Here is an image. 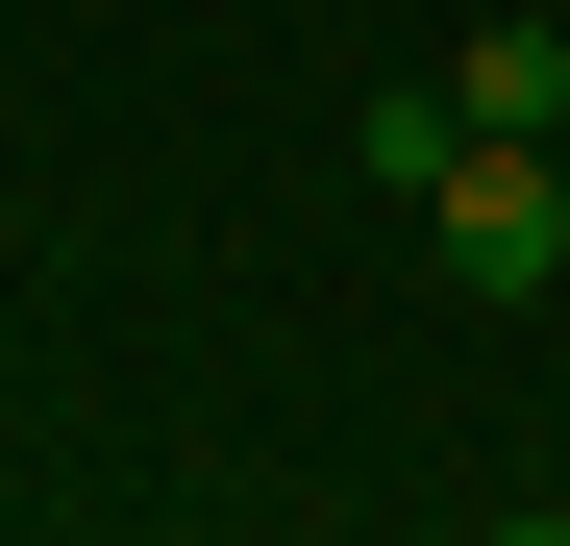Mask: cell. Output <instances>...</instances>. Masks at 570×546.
I'll return each mask as SVG.
<instances>
[{
	"label": "cell",
	"mask_w": 570,
	"mask_h": 546,
	"mask_svg": "<svg viewBox=\"0 0 570 546\" xmlns=\"http://www.w3.org/2000/svg\"><path fill=\"white\" fill-rule=\"evenodd\" d=\"M446 75H471V125H570V26H471Z\"/></svg>",
	"instance_id": "cell-3"
},
{
	"label": "cell",
	"mask_w": 570,
	"mask_h": 546,
	"mask_svg": "<svg viewBox=\"0 0 570 546\" xmlns=\"http://www.w3.org/2000/svg\"><path fill=\"white\" fill-rule=\"evenodd\" d=\"M422 273H446V299H570V125H471V174H446V199H422Z\"/></svg>",
	"instance_id": "cell-1"
},
{
	"label": "cell",
	"mask_w": 570,
	"mask_h": 546,
	"mask_svg": "<svg viewBox=\"0 0 570 546\" xmlns=\"http://www.w3.org/2000/svg\"><path fill=\"white\" fill-rule=\"evenodd\" d=\"M347 174H372V199H446V174H471V75H372V100H347Z\"/></svg>",
	"instance_id": "cell-2"
}]
</instances>
